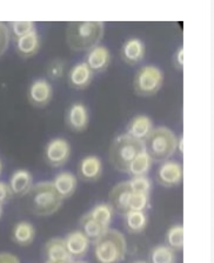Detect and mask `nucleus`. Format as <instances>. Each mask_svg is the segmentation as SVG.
Here are the masks:
<instances>
[{
	"instance_id": "9",
	"label": "nucleus",
	"mask_w": 214,
	"mask_h": 263,
	"mask_svg": "<svg viewBox=\"0 0 214 263\" xmlns=\"http://www.w3.org/2000/svg\"><path fill=\"white\" fill-rule=\"evenodd\" d=\"M88 110L82 102H73L65 112V123L72 132L81 133L88 127Z\"/></svg>"
},
{
	"instance_id": "33",
	"label": "nucleus",
	"mask_w": 214,
	"mask_h": 263,
	"mask_svg": "<svg viewBox=\"0 0 214 263\" xmlns=\"http://www.w3.org/2000/svg\"><path fill=\"white\" fill-rule=\"evenodd\" d=\"M10 43V34H8L7 26L4 23H0V57L6 52Z\"/></svg>"
},
{
	"instance_id": "8",
	"label": "nucleus",
	"mask_w": 214,
	"mask_h": 263,
	"mask_svg": "<svg viewBox=\"0 0 214 263\" xmlns=\"http://www.w3.org/2000/svg\"><path fill=\"white\" fill-rule=\"evenodd\" d=\"M184 178V170L183 164L173 161V160H167L160 164L156 172V181L160 186L165 188H173L179 186L183 182Z\"/></svg>"
},
{
	"instance_id": "11",
	"label": "nucleus",
	"mask_w": 214,
	"mask_h": 263,
	"mask_svg": "<svg viewBox=\"0 0 214 263\" xmlns=\"http://www.w3.org/2000/svg\"><path fill=\"white\" fill-rule=\"evenodd\" d=\"M132 193L133 192L131 189L130 181H123V182L115 184L109 194V203L115 212L123 215L126 212H129Z\"/></svg>"
},
{
	"instance_id": "20",
	"label": "nucleus",
	"mask_w": 214,
	"mask_h": 263,
	"mask_svg": "<svg viewBox=\"0 0 214 263\" xmlns=\"http://www.w3.org/2000/svg\"><path fill=\"white\" fill-rule=\"evenodd\" d=\"M53 187L63 200L69 199L77 191V176L69 172H61L52 181Z\"/></svg>"
},
{
	"instance_id": "31",
	"label": "nucleus",
	"mask_w": 214,
	"mask_h": 263,
	"mask_svg": "<svg viewBox=\"0 0 214 263\" xmlns=\"http://www.w3.org/2000/svg\"><path fill=\"white\" fill-rule=\"evenodd\" d=\"M150 207V195L138 194V193H132L129 211L133 212H146Z\"/></svg>"
},
{
	"instance_id": "3",
	"label": "nucleus",
	"mask_w": 214,
	"mask_h": 263,
	"mask_svg": "<svg viewBox=\"0 0 214 263\" xmlns=\"http://www.w3.org/2000/svg\"><path fill=\"white\" fill-rule=\"evenodd\" d=\"M93 245L98 263H120L126 256V238L117 229L109 228Z\"/></svg>"
},
{
	"instance_id": "10",
	"label": "nucleus",
	"mask_w": 214,
	"mask_h": 263,
	"mask_svg": "<svg viewBox=\"0 0 214 263\" xmlns=\"http://www.w3.org/2000/svg\"><path fill=\"white\" fill-rule=\"evenodd\" d=\"M53 89L49 82L45 79H37L30 85L27 92L28 102L32 106L43 108L46 107L52 100Z\"/></svg>"
},
{
	"instance_id": "22",
	"label": "nucleus",
	"mask_w": 214,
	"mask_h": 263,
	"mask_svg": "<svg viewBox=\"0 0 214 263\" xmlns=\"http://www.w3.org/2000/svg\"><path fill=\"white\" fill-rule=\"evenodd\" d=\"M12 241L20 247H27L32 245L35 237V229L33 224L27 221L16 222L12 228Z\"/></svg>"
},
{
	"instance_id": "18",
	"label": "nucleus",
	"mask_w": 214,
	"mask_h": 263,
	"mask_svg": "<svg viewBox=\"0 0 214 263\" xmlns=\"http://www.w3.org/2000/svg\"><path fill=\"white\" fill-rule=\"evenodd\" d=\"M33 186V176L27 170H16L12 173L8 187L11 189L12 196L23 197L27 195Z\"/></svg>"
},
{
	"instance_id": "23",
	"label": "nucleus",
	"mask_w": 214,
	"mask_h": 263,
	"mask_svg": "<svg viewBox=\"0 0 214 263\" xmlns=\"http://www.w3.org/2000/svg\"><path fill=\"white\" fill-rule=\"evenodd\" d=\"M123 224L127 232L131 234H140L146 229L148 224V216L146 212L129 211L123 214Z\"/></svg>"
},
{
	"instance_id": "19",
	"label": "nucleus",
	"mask_w": 214,
	"mask_h": 263,
	"mask_svg": "<svg viewBox=\"0 0 214 263\" xmlns=\"http://www.w3.org/2000/svg\"><path fill=\"white\" fill-rule=\"evenodd\" d=\"M153 128V121L151 120V118H148L147 115H137V117L131 119L125 134L144 142Z\"/></svg>"
},
{
	"instance_id": "32",
	"label": "nucleus",
	"mask_w": 214,
	"mask_h": 263,
	"mask_svg": "<svg viewBox=\"0 0 214 263\" xmlns=\"http://www.w3.org/2000/svg\"><path fill=\"white\" fill-rule=\"evenodd\" d=\"M46 73L48 78H51L53 80L60 79L65 73V65L63 61L60 60H53L47 65Z\"/></svg>"
},
{
	"instance_id": "39",
	"label": "nucleus",
	"mask_w": 214,
	"mask_h": 263,
	"mask_svg": "<svg viewBox=\"0 0 214 263\" xmlns=\"http://www.w3.org/2000/svg\"><path fill=\"white\" fill-rule=\"evenodd\" d=\"M2 215H3V204H0V219H2Z\"/></svg>"
},
{
	"instance_id": "26",
	"label": "nucleus",
	"mask_w": 214,
	"mask_h": 263,
	"mask_svg": "<svg viewBox=\"0 0 214 263\" xmlns=\"http://www.w3.org/2000/svg\"><path fill=\"white\" fill-rule=\"evenodd\" d=\"M91 217L106 229L110 228L114 217V209L110 203H98L88 212Z\"/></svg>"
},
{
	"instance_id": "24",
	"label": "nucleus",
	"mask_w": 214,
	"mask_h": 263,
	"mask_svg": "<svg viewBox=\"0 0 214 263\" xmlns=\"http://www.w3.org/2000/svg\"><path fill=\"white\" fill-rule=\"evenodd\" d=\"M79 224L81 232L88 238L91 243H94V242H96L107 230L105 227H102L101 224H99L97 221H94L88 213H86L85 215L81 216Z\"/></svg>"
},
{
	"instance_id": "4",
	"label": "nucleus",
	"mask_w": 214,
	"mask_h": 263,
	"mask_svg": "<svg viewBox=\"0 0 214 263\" xmlns=\"http://www.w3.org/2000/svg\"><path fill=\"white\" fill-rule=\"evenodd\" d=\"M178 138L167 127H156L151 132L147 139L144 141L145 152L150 155L152 161H167L175 153Z\"/></svg>"
},
{
	"instance_id": "2",
	"label": "nucleus",
	"mask_w": 214,
	"mask_h": 263,
	"mask_svg": "<svg viewBox=\"0 0 214 263\" xmlns=\"http://www.w3.org/2000/svg\"><path fill=\"white\" fill-rule=\"evenodd\" d=\"M63 199L53 187L52 181H41L31 187L27 193L30 211L39 216H49L58 212L63 204Z\"/></svg>"
},
{
	"instance_id": "30",
	"label": "nucleus",
	"mask_w": 214,
	"mask_h": 263,
	"mask_svg": "<svg viewBox=\"0 0 214 263\" xmlns=\"http://www.w3.org/2000/svg\"><path fill=\"white\" fill-rule=\"evenodd\" d=\"M130 181V186L133 193H138V194H145L151 195L152 192V181L147 175L142 176H135L132 178Z\"/></svg>"
},
{
	"instance_id": "14",
	"label": "nucleus",
	"mask_w": 214,
	"mask_h": 263,
	"mask_svg": "<svg viewBox=\"0 0 214 263\" xmlns=\"http://www.w3.org/2000/svg\"><path fill=\"white\" fill-rule=\"evenodd\" d=\"M102 175V162L96 155L82 158L78 164V176L86 182H96Z\"/></svg>"
},
{
	"instance_id": "13",
	"label": "nucleus",
	"mask_w": 214,
	"mask_h": 263,
	"mask_svg": "<svg viewBox=\"0 0 214 263\" xmlns=\"http://www.w3.org/2000/svg\"><path fill=\"white\" fill-rule=\"evenodd\" d=\"M145 44L139 38H129L122 44L120 49L122 61L130 66H135L141 63L145 58Z\"/></svg>"
},
{
	"instance_id": "7",
	"label": "nucleus",
	"mask_w": 214,
	"mask_h": 263,
	"mask_svg": "<svg viewBox=\"0 0 214 263\" xmlns=\"http://www.w3.org/2000/svg\"><path fill=\"white\" fill-rule=\"evenodd\" d=\"M71 156V146L67 140L56 138L49 140L44 151L45 161L51 167H61L67 163Z\"/></svg>"
},
{
	"instance_id": "1",
	"label": "nucleus",
	"mask_w": 214,
	"mask_h": 263,
	"mask_svg": "<svg viewBox=\"0 0 214 263\" xmlns=\"http://www.w3.org/2000/svg\"><path fill=\"white\" fill-rule=\"evenodd\" d=\"M105 33L101 22H72L66 28V43L72 51L88 52L100 43Z\"/></svg>"
},
{
	"instance_id": "15",
	"label": "nucleus",
	"mask_w": 214,
	"mask_h": 263,
	"mask_svg": "<svg viewBox=\"0 0 214 263\" xmlns=\"http://www.w3.org/2000/svg\"><path fill=\"white\" fill-rule=\"evenodd\" d=\"M84 63L94 74L105 72L111 64V53L109 48L101 45L93 47L86 53Z\"/></svg>"
},
{
	"instance_id": "42",
	"label": "nucleus",
	"mask_w": 214,
	"mask_h": 263,
	"mask_svg": "<svg viewBox=\"0 0 214 263\" xmlns=\"http://www.w3.org/2000/svg\"><path fill=\"white\" fill-rule=\"evenodd\" d=\"M46 263H49V262H46ZM57 263H67V262H57Z\"/></svg>"
},
{
	"instance_id": "16",
	"label": "nucleus",
	"mask_w": 214,
	"mask_h": 263,
	"mask_svg": "<svg viewBox=\"0 0 214 263\" xmlns=\"http://www.w3.org/2000/svg\"><path fill=\"white\" fill-rule=\"evenodd\" d=\"M64 241L67 252L71 255L73 261L84 257L86 253L88 252L91 242L81 230H73V232L68 233L64 238Z\"/></svg>"
},
{
	"instance_id": "12",
	"label": "nucleus",
	"mask_w": 214,
	"mask_h": 263,
	"mask_svg": "<svg viewBox=\"0 0 214 263\" xmlns=\"http://www.w3.org/2000/svg\"><path fill=\"white\" fill-rule=\"evenodd\" d=\"M94 73L84 61L72 66L67 73V84L73 89H86L93 81Z\"/></svg>"
},
{
	"instance_id": "38",
	"label": "nucleus",
	"mask_w": 214,
	"mask_h": 263,
	"mask_svg": "<svg viewBox=\"0 0 214 263\" xmlns=\"http://www.w3.org/2000/svg\"><path fill=\"white\" fill-rule=\"evenodd\" d=\"M2 173H3V162L2 160H0V175H2Z\"/></svg>"
},
{
	"instance_id": "5",
	"label": "nucleus",
	"mask_w": 214,
	"mask_h": 263,
	"mask_svg": "<svg viewBox=\"0 0 214 263\" xmlns=\"http://www.w3.org/2000/svg\"><path fill=\"white\" fill-rule=\"evenodd\" d=\"M145 151L142 141L127 134L118 135L110 147V162L120 173H127L131 162L139 153Z\"/></svg>"
},
{
	"instance_id": "17",
	"label": "nucleus",
	"mask_w": 214,
	"mask_h": 263,
	"mask_svg": "<svg viewBox=\"0 0 214 263\" xmlns=\"http://www.w3.org/2000/svg\"><path fill=\"white\" fill-rule=\"evenodd\" d=\"M44 252L45 256H46V262H73L71 255L68 254L67 248H66L65 246L64 238L61 237H53L51 240H48L46 242V245H45Z\"/></svg>"
},
{
	"instance_id": "40",
	"label": "nucleus",
	"mask_w": 214,
	"mask_h": 263,
	"mask_svg": "<svg viewBox=\"0 0 214 263\" xmlns=\"http://www.w3.org/2000/svg\"><path fill=\"white\" fill-rule=\"evenodd\" d=\"M72 263H88V262H85V261H78V260H74Z\"/></svg>"
},
{
	"instance_id": "34",
	"label": "nucleus",
	"mask_w": 214,
	"mask_h": 263,
	"mask_svg": "<svg viewBox=\"0 0 214 263\" xmlns=\"http://www.w3.org/2000/svg\"><path fill=\"white\" fill-rule=\"evenodd\" d=\"M172 63L175 69H178V71H183L184 68V47L183 46L178 47V49L175 51L174 55L172 58Z\"/></svg>"
},
{
	"instance_id": "28",
	"label": "nucleus",
	"mask_w": 214,
	"mask_h": 263,
	"mask_svg": "<svg viewBox=\"0 0 214 263\" xmlns=\"http://www.w3.org/2000/svg\"><path fill=\"white\" fill-rule=\"evenodd\" d=\"M7 30L10 39L16 41L23 36L37 31V28L35 24L33 22H11L7 24Z\"/></svg>"
},
{
	"instance_id": "29",
	"label": "nucleus",
	"mask_w": 214,
	"mask_h": 263,
	"mask_svg": "<svg viewBox=\"0 0 214 263\" xmlns=\"http://www.w3.org/2000/svg\"><path fill=\"white\" fill-rule=\"evenodd\" d=\"M166 246L174 252H180L184 248V227L175 224L167 230Z\"/></svg>"
},
{
	"instance_id": "27",
	"label": "nucleus",
	"mask_w": 214,
	"mask_h": 263,
	"mask_svg": "<svg viewBox=\"0 0 214 263\" xmlns=\"http://www.w3.org/2000/svg\"><path fill=\"white\" fill-rule=\"evenodd\" d=\"M175 252L166 245L155 246L150 252V262L148 263H174Z\"/></svg>"
},
{
	"instance_id": "37",
	"label": "nucleus",
	"mask_w": 214,
	"mask_h": 263,
	"mask_svg": "<svg viewBox=\"0 0 214 263\" xmlns=\"http://www.w3.org/2000/svg\"><path fill=\"white\" fill-rule=\"evenodd\" d=\"M179 148V151H180V153L183 154V138H180V140H178V145H176V149H178Z\"/></svg>"
},
{
	"instance_id": "6",
	"label": "nucleus",
	"mask_w": 214,
	"mask_h": 263,
	"mask_svg": "<svg viewBox=\"0 0 214 263\" xmlns=\"http://www.w3.org/2000/svg\"><path fill=\"white\" fill-rule=\"evenodd\" d=\"M164 84V72L154 65H146L138 69L133 79V88L137 96L153 97Z\"/></svg>"
},
{
	"instance_id": "41",
	"label": "nucleus",
	"mask_w": 214,
	"mask_h": 263,
	"mask_svg": "<svg viewBox=\"0 0 214 263\" xmlns=\"http://www.w3.org/2000/svg\"><path fill=\"white\" fill-rule=\"evenodd\" d=\"M132 263H148V262H146V261H134V262H132Z\"/></svg>"
},
{
	"instance_id": "21",
	"label": "nucleus",
	"mask_w": 214,
	"mask_h": 263,
	"mask_svg": "<svg viewBox=\"0 0 214 263\" xmlns=\"http://www.w3.org/2000/svg\"><path fill=\"white\" fill-rule=\"evenodd\" d=\"M14 43L16 53L22 58H24V59L33 58L40 51V36L37 31L23 36V38L18 39Z\"/></svg>"
},
{
	"instance_id": "36",
	"label": "nucleus",
	"mask_w": 214,
	"mask_h": 263,
	"mask_svg": "<svg viewBox=\"0 0 214 263\" xmlns=\"http://www.w3.org/2000/svg\"><path fill=\"white\" fill-rule=\"evenodd\" d=\"M0 263H20V261L13 254L0 253Z\"/></svg>"
},
{
	"instance_id": "35",
	"label": "nucleus",
	"mask_w": 214,
	"mask_h": 263,
	"mask_svg": "<svg viewBox=\"0 0 214 263\" xmlns=\"http://www.w3.org/2000/svg\"><path fill=\"white\" fill-rule=\"evenodd\" d=\"M12 193L11 189L8 187V183L3 182L0 181V204L6 203L7 201H10L12 199Z\"/></svg>"
},
{
	"instance_id": "25",
	"label": "nucleus",
	"mask_w": 214,
	"mask_h": 263,
	"mask_svg": "<svg viewBox=\"0 0 214 263\" xmlns=\"http://www.w3.org/2000/svg\"><path fill=\"white\" fill-rule=\"evenodd\" d=\"M152 159L150 158L145 151H142L141 153H139L133 161L131 162L129 170H127V174H129L131 178H135V176H142L147 175V173L150 172L152 167Z\"/></svg>"
}]
</instances>
